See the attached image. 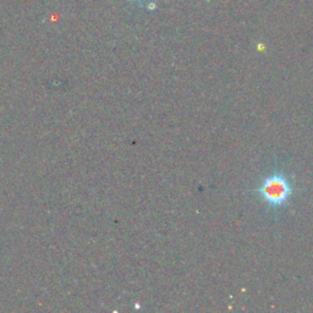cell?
<instances>
[{
	"instance_id": "1",
	"label": "cell",
	"mask_w": 313,
	"mask_h": 313,
	"mask_svg": "<svg viewBox=\"0 0 313 313\" xmlns=\"http://www.w3.org/2000/svg\"><path fill=\"white\" fill-rule=\"evenodd\" d=\"M255 192L268 209L278 210L285 208L294 193V185L287 172L273 170L261 179Z\"/></svg>"
},
{
	"instance_id": "2",
	"label": "cell",
	"mask_w": 313,
	"mask_h": 313,
	"mask_svg": "<svg viewBox=\"0 0 313 313\" xmlns=\"http://www.w3.org/2000/svg\"><path fill=\"white\" fill-rule=\"evenodd\" d=\"M135 1H144V0H135Z\"/></svg>"
}]
</instances>
